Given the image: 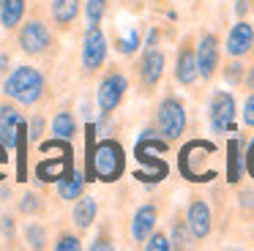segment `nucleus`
Masks as SVG:
<instances>
[{"label": "nucleus", "mask_w": 254, "mask_h": 251, "mask_svg": "<svg viewBox=\"0 0 254 251\" xmlns=\"http://www.w3.org/2000/svg\"><path fill=\"white\" fill-rule=\"evenodd\" d=\"M50 96V82L41 68L30 63L11 65V71L3 79V98H11L19 107H36Z\"/></svg>", "instance_id": "1"}, {"label": "nucleus", "mask_w": 254, "mask_h": 251, "mask_svg": "<svg viewBox=\"0 0 254 251\" xmlns=\"http://www.w3.org/2000/svg\"><path fill=\"white\" fill-rule=\"evenodd\" d=\"M17 47L28 58L47 60L58 52V38L44 19L30 16V19H22V25L17 27Z\"/></svg>", "instance_id": "2"}, {"label": "nucleus", "mask_w": 254, "mask_h": 251, "mask_svg": "<svg viewBox=\"0 0 254 251\" xmlns=\"http://www.w3.org/2000/svg\"><path fill=\"white\" fill-rule=\"evenodd\" d=\"M126 169V153H123L121 142L115 139H101L90 153V172L101 180V183H115Z\"/></svg>", "instance_id": "3"}, {"label": "nucleus", "mask_w": 254, "mask_h": 251, "mask_svg": "<svg viewBox=\"0 0 254 251\" xmlns=\"http://www.w3.org/2000/svg\"><path fill=\"white\" fill-rule=\"evenodd\" d=\"M128 93V79L118 65H110L107 74H101L99 79V90H96V104H99V115H101V123L112 118V112H118V107L123 104Z\"/></svg>", "instance_id": "4"}, {"label": "nucleus", "mask_w": 254, "mask_h": 251, "mask_svg": "<svg viewBox=\"0 0 254 251\" xmlns=\"http://www.w3.org/2000/svg\"><path fill=\"white\" fill-rule=\"evenodd\" d=\"M156 128L164 136V142H175L186 131V107L178 96H164L156 109Z\"/></svg>", "instance_id": "5"}, {"label": "nucleus", "mask_w": 254, "mask_h": 251, "mask_svg": "<svg viewBox=\"0 0 254 251\" xmlns=\"http://www.w3.org/2000/svg\"><path fill=\"white\" fill-rule=\"evenodd\" d=\"M107 52H110V47H107V36L101 33V25L88 27L82 38V49H79V63H82L85 76H96L104 68Z\"/></svg>", "instance_id": "6"}, {"label": "nucleus", "mask_w": 254, "mask_h": 251, "mask_svg": "<svg viewBox=\"0 0 254 251\" xmlns=\"http://www.w3.org/2000/svg\"><path fill=\"white\" fill-rule=\"evenodd\" d=\"M22 126H25V115L19 112V104H14L11 98H3L0 101V145L6 150L19 147Z\"/></svg>", "instance_id": "7"}, {"label": "nucleus", "mask_w": 254, "mask_h": 251, "mask_svg": "<svg viewBox=\"0 0 254 251\" xmlns=\"http://www.w3.org/2000/svg\"><path fill=\"white\" fill-rule=\"evenodd\" d=\"M164 65H167V58L159 47H145L142 58L137 63V79L142 93H153L159 87L161 76H164Z\"/></svg>", "instance_id": "8"}, {"label": "nucleus", "mask_w": 254, "mask_h": 251, "mask_svg": "<svg viewBox=\"0 0 254 251\" xmlns=\"http://www.w3.org/2000/svg\"><path fill=\"white\" fill-rule=\"evenodd\" d=\"M235 98H232V93L227 90H216L213 96H210V107H208V118H210V128L216 131V134H224V131L235 128Z\"/></svg>", "instance_id": "9"}, {"label": "nucleus", "mask_w": 254, "mask_h": 251, "mask_svg": "<svg viewBox=\"0 0 254 251\" xmlns=\"http://www.w3.org/2000/svg\"><path fill=\"white\" fill-rule=\"evenodd\" d=\"M221 65V41L216 33H202V38L197 41V68L199 79L210 82L216 76Z\"/></svg>", "instance_id": "10"}, {"label": "nucleus", "mask_w": 254, "mask_h": 251, "mask_svg": "<svg viewBox=\"0 0 254 251\" xmlns=\"http://www.w3.org/2000/svg\"><path fill=\"white\" fill-rule=\"evenodd\" d=\"M199 79V68H197V44L194 36H186L178 47V58H175V82L183 87H191Z\"/></svg>", "instance_id": "11"}, {"label": "nucleus", "mask_w": 254, "mask_h": 251, "mask_svg": "<svg viewBox=\"0 0 254 251\" xmlns=\"http://www.w3.org/2000/svg\"><path fill=\"white\" fill-rule=\"evenodd\" d=\"M186 224L189 232H191L194 240H205L213 229V216H210V207L202 196H191L186 207Z\"/></svg>", "instance_id": "12"}, {"label": "nucleus", "mask_w": 254, "mask_h": 251, "mask_svg": "<svg viewBox=\"0 0 254 251\" xmlns=\"http://www.w3.org/2000/svg\"><path fill=\"white\" fill-rule=\"evenodd\" d=\"M224 49H227L230 58H246L254 49V27L249 25L246 19H238L235 25H232L227 41H224Z\"/></svg>", "instance_id": "13"}, {"label": "nucleus", "mask_w": 254, "mask_h": 251, "mask_svg": "<svg viewBox=\"0 0 254 251\" xmlns=\"http://www.w3.org/2000/svg\"><path fill=\"white\" fill-rule=\"evenodd\" d=\"M82 14V0H50V16L58 30L68 33Z\"/></svg>", "instance_id": "14"}, {"label": "nucleus", "mask_w": 254, "mask_h": 251, "mask_svg": "<svg viewBox=\"0 0 254 251\" xmlns=\"http://www.w3.org/2000/svg\"><path fill=\"white\" fill-rule=\"evenodd\" d=\"M156 224H159V207H156L153 202H145L142 207H137V213H134V218H131L134 243H145L148 235L156 229Z\"/></svg>", "instance_id": "15"}, {"label": "nucleus", "mask_w": 254, "mask_h": 251, "mask_svg": "<svg viewBox=\"0 0 254 251\" xmlns=\"http://www.w3.org/2000/svg\"><path fill=\"white\" fill-rule=\"evenodd\" d=\"M96 216H99V202L93 196H79L74 199V210H71V221L77 232H88L96 224Z\"/></svg>", "instance_id": "16"}, {"label": "nucleus", "mask_w": 254, "mask_h": 251, "mask_svg": "<svg viewBox=\"0 0 254 251\" xmlns=\"http://www.w3.org/2000/svg\"><path fill=\"white\" fill-rule=\"evenodd\" d=\"M68 172H71V150H63V156H58V158H47L36 169L39 180H47V183H58Z\"/></svg>", "instance_id": "17"}, {"label": "nucleus", "mask_w": 254, "mask_h": 251, "mask_svg": "<svg viewBox=\"0 0 254 251\" xmlns=\"http://www.w3.org/2000/svg\"><path fill=\"white\" fill-rule=\"evenodd\" d=\"M28 14V0H0V27L17 30Z\"/></svg>", "instance_id": "18"}, {"label": "nucleus", "mask_w": 254, "mask_h": 251, "mask_svg": "<svg viewBox=\"0 0 254 251\" xmlns=\"http://www.w3.org/2000/svg\"><path fill=\"white\" fill-rule=\"evenodd\" d=\"M82 194H85V172L74 169V172L66 175V178L58 180V196H61L63 202H74Z\"/></svg>", "instance_id": "19"}, {"label": "nucleus", "mask_w": 254, "mask_h": 251, "mask_svg": "<svg viewBox=\"0 0 254 251\" xmlns=\"http://www.w3.org/2000/svg\"><path fill=\"white\" fill-rule=\"evenodd\" d=\"M50 128H52V134H55V139L71 142L74 136H77V120H74V115L68 112V109H61V112H55Z\"/></svg>", "instance_id": "20"}, {"label": "nucleus", "mask_w": 254, "mask_h": 251, "mask_svg": "<svg viewBox=\"0 0 254 251\" xmlns=\"http://www.w3.org/2000/svg\"><path fill=\"white\" fill-rule=\"evenodd\" d=\"M22 235H25L28 249L41 251V249H47V246H50V235H47V227L41 221H28V224H25V229H22Z\"/></svg>", "instance_id": "21"}, {"label": "nucleus", "mask_w": 254, "mask_h": 251, "mask_svg": "<svg viewBox=\"0 0 254 251\" xmlns=\"http://www.w3.org/2000/svg\"><path fill=\"white\" fill-rule=\"evenodd\" d=\"M191 232H189V224H186V216L175 213L172 218V235H170V246L172 249H189L191 246Z\"/></svg>", "instance_id": "22"}, {"label": "nucleus", "mask_w": 254, "mask_h": 251, "mask_svg": "<svg viewBox=\"0 0 254 251\" xmlns=\"http://www.w3.org/2000/svg\"><path fill=\"white\" fill-rule=\"evenodd\" d=\"M107 5H110V0H85V19H88V27L101 25V19L107 16Z\"/></svg>", "instance_id": "23"}, {"label": "nucleus", "mask_w": 254, "mask_h": 251, "mask_svg": "<svg viewBox=\"0 0 254 251\" xmlns=\"http://www.w3.org/2000/svg\"><path fill=\"white\" fill-rule=\"evenodd\" d=\"M17 210H19V216H39V213L44 210V202H41V196H39V194L28 191V194H25L22 199H19Z\"/></svg>", "instance_id": "24"}, {"label": "nucleus", "mask_w": 254, "mask_h": 251, "mask_svg": "<svg viewBox=\"0 0 254 251\" xmlns=\"http://www.w3.org/2000/svg\"><path fill=\"white\" fill-rule=\"evenodd\" d=\"M52 249H58V251H79L82 249V238H79V232H61L55 238V243H52Z\"/></svg>", "instance_id": "25"}, {"label": "nucleus", "mask_w": 254, "mask_h": 251, "mask_svg": "<svg viewBox=\"0 0 254 251\" xmlns=\"http://www.w3.org/2000/svg\"><path fill=\"white\" fill-rule=\"evenodd\" d=\"M243 76H246V68H243L241 58H232L224 68V79L232 82V85H243Z\"/></svg>", "instance_id": "26"}, {"label": "nucleus", "mask_w": 254, "mask_h": 251, "mask_svg": "<svg viewBox=\"0 0 254 251\" xmlns=\"http://www.w3.org/2000/svg\"><path fill=\"white\" fill-rule=\"evenodd\" d=\"M145 249L148 251H170L172 246H170V235H164V232H150L148 235V240H145Z\"/></svg>", "instance_id": "27"}, {"label": "nucleus", "mask_w": 254, "mask_h": 251, "mask_svg": "<svg viewBox=\"0 0 254 251\" xmlns=\"http://www.w3.org/2000/svg\"><path fill=\"white\" fill-rule=\"evenodd\" d=\"M112 246H115V243H112V232H110V227L104 224V227H101V232H99V235H96V238L88 243V249H90V251H104V249L110 251Z\"/></svg>", "instance_id": "28"}, {"label": "nucleus", "mask_w": 254, "mask_h": 251, "mask_svg": "<svg viewBox=\"0 0 254 251\" xmlns=\"http://www.w3.org/2000/svg\"><path fill=\"white\" fill-rule=\"evenodd\" d=\"M41 134H44V115H33V120H30V128H28V139H30V142H39Z\"/></svg>", "instance_id": "29"}, {"label": "nucleus", "mask_w": 254, "mask_h": 251, "mask_svg": "<svg viewBox=\"0 0 254 251\" xmlns=\"http://www.w3.org/2000/svg\"><path fill=\"white\" fill-rule=\"evenodd\" d=\"M137 47H139V33H137V30H131V36L123 38L118 49H121L123 55H134V52H137Z\"/></svg>", "instance_id": "30"}, {"label": "nucleus", "mask_w": 254, "mask_h": 251, "mask_svg": "<svg viewBox=\"0 0 254 251\" xmlns=\"http://www.w3.org/2000/svg\"><path fill=\"white\" fill-rule=\"evenodd\" d=\"M243 126L254 128V93L246 98V104H243Z\"/></svg>", "instance_id": "31"}, {"label": "nucleus", "mask_w": 254, "mask_h": 251, "mask_svg": "<svg viewBox=\"0 0 254 251\" xmlns=\"http://www.w3.org/2000/svg\"><path fill=\"white\" fill-rule=\"evenodd\" d=\"M0 229H3L8 243H14V218L11 216H0Z\"/></svg>", "instance_id": "32"}, {"label": "nucleus", "mask_w": 254, "mask_h": 251, "mask_svg": "<svg viewBox=\"0 0 254 251\" xmlns=\"http://www.w3.org/2000/svg\"><path fill=\"white\" fill-rule=\"evenodd\" d=\"M241 207L243 210H254V191L252 188L241 191Z\"/></svg>", "instance_id": "33"}, {"label": "nucleus", "mask_w": 254, "mask_h": 251, "mask_svg": "<svg viewBox=\"0 0 254 251\" xmlns=\"http://www.w3.org/2000/svg\"><path fill=\"white\" fill-rule=\"evenodd\" d=\"M8 71H11V55L0 52V74H8Z\"/></svg>", "instance_id": "34"}, {"label": "nucleus", "mask_w": 254, "mask_h": 251, "mask_svg": "<svg viewBox=\"0 0 254 251\" xmlns=\"http://www.w3.org/2000/svg\"><path fill=\"white\" fill-rule=\"evenodd\" d=\"M246 169H249V175L254 178V145L249 147V153H246Z\"/></svg>", "instance_id": "35"}, {"label": "nucleus", "mask_w": 254, "mask_h": 251, "mask_svg": "<svg viewBox=\"0 0 254 251\" xmlns=\"http://www.w3.org/2000/svg\"><path fill=\"white\" fill-rule=\"evenodd\" d=\"M246 71H249V74L243 76V85H246L249 90H254V65H252V68H246Z\"/></svg>", "instance_id": "36"}]
</instances>
